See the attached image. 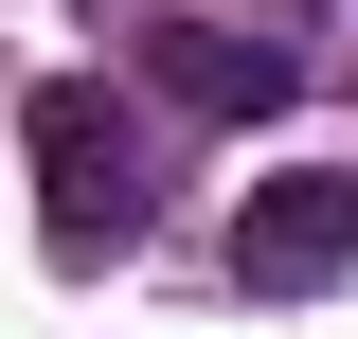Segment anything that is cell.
<instances>
[{"label": "cell", "instance_id": "cell-1", "mask_svg": "<svg viewBox=\"0 0 358 339\" xmlns=\"http://www.w3.org/2000/svg\"><path fill=\"white\" fill-rule=\"evenodd\" d=\"M18 143H36V232H54V268H108V250H143L162 179H143V126L108 107V72H54L36 107H18Z\"/></svg>", "mask_w": 358, "mask_h": 339}, {"label": "cell", "instance_id": "cell-2", "mask_svg": "<svg viewBox=\"0 0 358 339\" xmlns=\"http://www.w3.org/2000/svg\"><path fill=\"white\" fill-rule=\"evenodd\" d=\"M341 268H358V179H341V161L251 179V214H233V286H251V303H305V286H341Z\"/></svg>", "mask_w": 358, "mask_h": 339}, {"label": "cell", "instance_id": "cell-3", "mask_svg": "<svg viewBox=\"0 0 358 339\" xmlns=\"http://www.w3.org/2000/svg\"><path fill=\"white\" fill-rule=\"evenodd\" d=\"M143 72L197 107V126H251V107H287V54L233 36V18H143Z\"/></svg>", "mask_w": 358, "mask_h": 339}]
</instances>
